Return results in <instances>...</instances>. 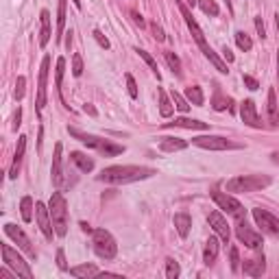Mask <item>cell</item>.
<instances>
[{"label": "cell", "instance_id": "1", "mask_svg": "<svg viewBox=\"0 0 279 279\" xmlns=\"http://www.w3.org/2000/svg\"><path fill=\"white\" fill-rule=\"evenodd\" d=\"M153 175H157V172L146 166H109L98 175V181L112 183V186H124V183L149 179Z\"/></svg>", "mask_w": 279, "mask_h": 279}, {"label": "cell", "instance_id": "2", "mask_svg": "<svg viewBox=\"0 0 279 279\" xmlns=\"http://www.w3.org/2000/svg\"><path fill=\"white\" fill-rule=\"evenodd\" d=\"M68 133L75 135L79 142H83L85 146H90V149H96V151L102 153L105 157H114V155H120V153H124V146L114 144V142H109V140H102V137H98V135L83 133V131H79V129H75V127H68Z\"/></svg>", "mask_w": 279, "mask_h": 279}, {"label": "cell", "instance_id": "3", "mask_svg": "<svg viewBox=\"0 0 279 279\" xmlns=\"http://www.w3.org/2000/svg\"><path fill=\"white\" fill-rule=\"evenodd\" d=\"M48 212H50V218H53L55 233L59 238H63L68 233V205H65V199L61 192H53L50 203H48Z\"/></svg>", "mask_w": 279, "mask_h": 279}, {"label": "cell", "instance_id": "4", "mask_svg": "<svg viewBox=\"0 0 279 279\" xmlns=\"http://www.w3.org/2000/svg\"><path fill=\"white\" fill-rule=\"evenodd\" d=\"M270 186L268 175H242V177H233L227 181V190L229 192H258Z\"/></svg>", "mask_w": 279, "mask_h": 279}, {"label": "cell", "instance_id": "5", "mask_svg": "<svg viewBox=\"0 0 279 279\" xmlns=\"http://www.w3.org/2000/svg\"><path fill=\"white\" fill-rule=\"evenodd\" d=\"M92 247H94V253H96L100 260H114L116 253H118V245H116L114 236L107 229L92 231Z\"/></svg>", "mask_w": 279, "mask_h": 279}, {"label": "cell", "instance_id": "6", "mask_svg": "<svg viewBox=\"0 0 279 279\" xmlns=\"http://www.w3.org/2000/svg\"><path fill=\"white\" fill-rule=\"evenodd\" d=\"M3 260L5 264L9 266L11 270H16V275L18 277H24V279H33V270L31 266H28V262H24V258L16 251V249H11L9 245H3Z\"/></svg>", "mask_w": 279, "mask_h": 279}, {"label": "cell", "instance_id": "7", "mask_svg": "<svg viewBox=\"0 0 279 279\" xmlns=\"http://www.w3.org/2000/svg\"><path fill=\"white\" fill-rule=\"evenodd\" d=\"M212 199H214V203L218 205L220 210H225L227 214H229L231 218H236L238 223L247 216V210L242 207V203L238 199H233L231 194H225V192H218V190H214V192H212Z\"/></svg>", "mask_w": 279, "mask_h": 279}, {"label": "cell", "instance_id": "8", "mask_svg": "<svg viewBox=\"0 0 279 279\" xmlns=\"http://www.w3.org/2000/svg\"><path fill=\"white\" fill-rule=\"evenodd\" d=\"M192 144L205 151H227V149H238V144H233L231 140L223 135H199L192 137Z\"/></svg>", "mask_w": 279, "mask_h": 279}, {"label": "cell", "instance_id": "9", "mask_svg": "<svg viewBox=\"0 0 279 279\" xmlns=\"http://www.w3.org/2000/svg\"><path fill=\"white\" fill-rule=\"evenodd\" d=\"M48 70H50V57L46 55L40 65V81H38V100H35V112L42 116V109L46 105V85H48Z\"/></svg>", "mask_w": 279, "mask_h": 279}, {"label": "cell", "instance_id": "10", "mask_svg": "<svg viewBox=\"0 0 279 279\" xmlns=\"http://www.w3.org/2000/svg\"><path fill=\"white\" fill-rule=\"evenodd\" d=\"M253 220L258 223V227H262V231L270 233V236H279V218L273 216L270 212L255 207L253 210Z\"/></svg>", "mask_w": 279, "mask_h": 279}, {"label": "cell", "instance_id": "11", "mask_svg": "<svg viewBox=\"0 0 279 279\" xmlns=\"http://www.w3.org/2000/svg\"><path fill=\"white\" fill-rule=\"evenodd\" d=\"M236 236H238V240L242 242L245 247H249V249H260L262 245H264V238H262V233H258V231H253L251 227H249L247 223H238V227H236Z\"/></svg>", "mask_w": 279, "mask_h": 279}, {"label": "cell", "instance_id": "12", "mask_svg": "<svg viewBox=\"0 0 279 279\" xmlns=\"http://www.w3.org/2000/svg\"><path fill=\"white\" fill-rule=\"evenodd\" d=\"M35 220H38L42 233L46 236V240H53V233H55V227H53V218H50V212L44 203H35Z\"/></svg>", "mask_w": 279, "mask_h": 279}, {"label": "cell", "instance_id": "13", "mask_svg": "<svg viewBox=\"0 0 279 279\" xmlns=\"http://www.w3.org/2000/svg\"><path fill=\"white\" fill-rule=\"evenodd\" d=\"M5 233L9 236L13 242H18V247L22 249V251H26L31 258H35V251H33V247H31V240H28V236L24 231L20 229V227H16L13 223H7L5 225Z\"/></svg>", "mask_w": 279, "mask_h": 279}, {"label": "cell", "instance_id": "14", "mask_svg": "<svg viewBox=\"0 0 279 279\" xmlns=\"http://www.w3.org/2000/svg\"><path fill=\"white\" fill-rule=\"evenodd\" d=\"M207 223L210 227L216 231V236L225 242V245H229V238H231V231H229V225H227L225 216L220 214V212H212V214L207 216Z\"/></svg>", "mask_w": 279, "mask_h": 279}, {"label": "cell", "instance_id": "15", "mask_svg": "<svg viewBox=\"0 0 279 279\" xmlns=\"http://www.w3.org/2000/svg\"><path fill=\"white\" fill-rule=\"evenodd\" d=\"M240 118L247 127H253V129H260L262 122H260V116H258V109H255V102L251 98H247L245 102L240 105Z\"/></svg>", "mask_w": 279, "mask_h": 279}, {"label": "cell", "instance_id": "16", "mask_svg": "<svg viewBox=\"0 0 279 279\" xmlns=\"http://www.w3.org/2000/svg\"><path fill=\"white\" fill-rule=\"evenodd\" d=\"M26 135H20L18 137V146H16V153H13V161H11V168H9V179H16L18 172H20V164L24 159V151H26Z\"/></svg>", "mask_w": 279, "mask_h": 279}, {"label": "cell", "instance_id": "17", "mask_svg": "<svg viewBox=\"0 0 279 279\" xmlns=\"http://www.w3.org/2000/svg\"><path fill=\"white\" fill-rule=\"evenodd\" d=\"M61 151H63V146H61V144H55L53 168H50V172H53V186H55V188H61V181H63V168H61Z\"/></svg>", "mask_w": 279, "mask_h": 279}, {"label": "cell", "instance_id": "18", "mask_svg": "<svg viewBox=\"0 0 279 279\" xmlns=\"http://www.w3.org/2000/svg\"><path fill=\"white\" fill-rule=\"evenodd\" d=\"M242 270H245V275H249V277H262L264 270H266L264 255H258V258H253V260H247L245 264H242Z\"/></svg>", "mask_w": 279, "mask_h": 279}, {"label": "cell", "instance_id": "19", "mask_svg": "<svg viewBox=\"0 0 279 279\" xmlns=\"http://www.w3.org/2000/svg\"><path fill=\"white\" fill-rule=\"evenodd\" d=\"M164 127H179V129H196V131H207L210 124L207 122H201V120H194V118H175L172 122H166Z\"/></svg>", "mask_w": 279, "mask_h": 279}, {"label": "cell", "instance_id": "20", "mask_svg": "<svg viewBox=\"0 0 279 279\" xmlns=\"http://www.w3.org/2000/svg\"><path fill=\"white\" fill-rule=\"evenodd\" d=\"M220 238H216V236H212L207 242H205V249H203V262L207 264V266H212V264L216 262V258H218V247H220V242H218Z\"/></svg>", "mask_w": 279, "mask_h": 279}, {"label": "cell", "instance_id": "21", "mask_svg": "<svg viewBox=\"0 0 279 279\" xmlns=\"http://www.w3.org/2000/svg\"><path fill=\"white\" fill-rule=\"evenodd\" d=\"M172 223H175V229H177V233H179L181 238H188V236H190V229H192V218H190L186 212H181V214H175Z\"/></svg>", "mask_w": 279, "mask_h": 279}, {"label": "cell", "instance_id": "22", "mask_svg": "<svg viewBox=\"0 0 279 279\" xmlns=\"http://www.w3.org/2000/svg\"><path fill=\"white\" fill-rule=\"evenodd\" d=\"M70 159H72V164H75L81 172H92L94 170V159L87 157L85 153L75 151V153H70Z\"/></svg>", "mask_w": 279, "mask_h": 279}, {"label": "cell", "instance_id": "23", "mask_svg": "<svg viewBox=\"0 0 279 279\" xmlns=\"http://www.w3.org/2000/svg\"><path fill=\"white\" fill-rule=\"evenodd\" d=\"M159 149L164 153H177V151L188 149V142L186 140H181V137H161Z\"/></svg>", "mask_w": 279, "mask_h": 279}, {"label": "cell", "instance_id": "24", "mask_svg": "<svg viewBox=\"0 0 279 279\" xmlns=\"http://www.w3.org/2000/svg\"><path fill=\"white\" fill-rule=\"evenodd\" d=\"M70 275L79 277V279H87V277H98L100 270L94 266V264H81V266H72L70 268Z\"/></svg>", "mask_w": 279, "mask_h": 279}, {"label": "cell", "instance_id": "25", "mask_svg": "<svg viewBox=\"0 0 279 279\" xmlns=\"http://www.w3.org/2000/svg\"><path fill=\"white\" fill-rule=\"evenodd\" d=\"M40 20H42V35H40V46L44 48L46 44L50 42V35H53V31H50V11L44 9L40 13Z\"/></svg>", "mask_w": 279, "mask_h": 279}, {"label": "cell", "instance_id": "26", "mask_svg": "<svg viewBox=\"0 0 279 279\" xmlns=\"http://www.w3.org/2000/svg\"><path fill=\"white\" fill-rule=\"evenodd\" d=\"M268 120H270V127L279 124V105H277V94L273 87L268 90Z\"/></svg>", "mask_w": 279, "mask_h": 279}, {"label": "cell", "instance_id": "27", "mask_svg": "<svg viewBox=\"0 0 279 279\" xmlns=\"http://www.w3.org/2000/svg\"><path fill=\"white\" fill-rule=\"evenodd\" d=\"M65 3L68 0H59V9H57V35H55V40L57 42H61L63 38V26H65Z\"/></svg>", "mask_w": 279, "mask_h": 279}, {"label": "cell", "instance_id": "28", "mask_svg": "<svg viewBox=\"0 0 279 279\" xmlns=\"http://www.w3.org/2000/svg\"><path fill=\"white\" fill-rule=\"evenodd\" d=\"M157 96H159V114L164 116V118H170V116H172V109H175V107H172V100L166 96V92L161 90V87L157 90Z\"/></svg>", "mask_w": 279, "mask_h": 279}, {"label": "cell", "instance_id": "29", "mask_svg": "<svg viewBox=\"0 0 279 279\" xmlns=\"http://www.w3.org/2000/svg\"><path fill=\"white\" fill-rule=\"evenodd\" d=\"M186 98L190 100V105H203L205 96H203V90L199 85H190L186 87Z\"/></svg>", "mask_w": 279, "mask_h": 279}, {"label": "cell", "instance_id": "30", "mask_svg": "<svg viewBox=\"0 0 279 279\" xmlns=\"http://www.w3.org/2000/svg\"><path fill=\"white\" fill-rule=\"evenodd\" d=\"M33 199L31 196H24V199L20 201V214H22V220H24V223H31L33 220Z\"/></svg>", "mask_w": 279, "mask_h": 279}, {"label": "cell", "instance_id": "31", "mask_svg": "<svg viewBox=\"0 0 279 279\" xmlns=\"http://www.w3.org/2000/svg\"><path fill=\"white\" fill-rule=\"evenodd\" d=\"M164 59H166V63H168V68L172 70L175 77H181V75H183V72H181V61H179V57L175 55V53L166 50V53H164Z\"/></svg>", "mask_w": 279, "mask_h": 279}, {"label": "cell", "instance_id": "32", "mask_svg": "<svg viewBox=\"0 0 279 279\" xmlns=\"http://www.w3.org/2000/svg\"><path fill=\"white\" fill-rule=\"evenodd\" d=\"M212 107L216 109V112H225V109H229V112H233V100L223 96V94H216L214 100H212Z\"/></svg>", "mask_w": 279, "mask_h": 279}, {"label": "cell", "instance_id": "33", "mask_svg": "<svg viewBox=\"0 0 279 279\" xmlns=\"http://www.w3.org/2000/svg\"><path fill=\"white\" fill-rule=\"evenodd\" d=\"M63 75H65V59L59 57V59H57V70H55V87H57V92H61Z\"/></svg>", "mask_w": 279, "mask_h": 279}, {"label": "cell", "instance_id": "34", "mask_svg": "<svg viewBox=\"0 0 279 279\" xmlns=\"http://www.w3.org/2000/svg\"><path fill=\"white\" fill-rule=\"evenodd\" d=\"M199 7H201V11L205 13V16H212V18L218 16V11H220L214 0H199Z\"/></svg>", "mask_w": 279, "mask_h": 279}, {"label": "cell", "instance_id": "35", "mask_svg": "<svg viewBox=\"0 0 279 279\" xmlns=\"http://www.w3.org/2000/svg\"><path fill=\"white\" fill-rule=\"evenodd\" d=\"M170 96H172V102H175V107H177L179 112H183V114L190 112V100H188V98H183L181 94H179V92H175V90L170 92Z\"/></svg>", "mask_w": 279, "mask_h": 279}, {"label": "cell", "instance_id": "36", "mask_svg": "<svg viewBox=\"0 0 279 279\" xmlns=\"http://www.w3.org/2000/svg\"><path fill=\"white\" fill-rule=\"evenodd\" d=\"M236 44H238L240 50H251V48H253V40L249 38L245 31H238V33H236Z\"/></svg>", "mask_w": 279, "mask_h": 279}, {"label": "cell", "instance_id": "37", "mask_svg": "<svg viewBox=\"0 0 279 279\" xmlns=\"http://www.w3.org/2000/svg\"><path fill=\"white\" fill-rule=\"evenodd\" d=\"M135 53H137L140 57H142V59L146 61V65H149V68L153 70V75H155V77L159 79V70H157V63H155V59H153V57H151L149 53H146V50H142V48H135Z\"/></svg>", "mask_w": 279, "mask_h": 279}, {"label": "cell", "instance_id": "38", "mask_svg": "<svg viewBox=\"0 0 279 279\" xmlns=\"http://www.w3.org/2000/svg\"><path fill=\"white\" fill-rule=\"evenodd\" d=\"M179 273H181L179 264L175 262V260H166V277H168V279H177Z\"/></svg>", "mask_w": 279, "mask_h": 279}, {"label": "cell", "instance_id": "39", "mask_svg": "<svg viewBox=\"0 0 279 279\" xmlns=\"http://www.w3.org/2000/svg\"><path fill=\"white\" fill-rule=\"evenodd\" d=\"M72 75H75V77L83 75V57H81L79 53L72 55Z\"/></svg>", "mask_w": 279, "mask_h": 279}, {"label": "cell", "instance_id": "40", "mask_svg": "<svg viewBox=\"0 0 279 279\" xmlns=\"http://www.w3.org/2000/svg\"><path fill=\"white\" fill-rule=\"evenodd\" d=\"M24 92H26V79H24V77H18V81H16V92H13L16 100L24 98Z\"/></svg>", "mask_w": 279, "mask_h": 279}, {"label": "cell", "instance_id": "41", "mask_svg": "<svg viewBox=\"0 0 279 279\" xmlns=\"http://www.w3.org/2000/svg\"><path fill=\"white\" fill-rule=\"evenodd\" d=\"M124 79H127V87H129V96L131 98H137V83H135V79L131 77V75H124Z\"/></svg>", "mask_w": 279, "mask_h": 279}, {"label": "cell", "instance_id": "42", "mask_svg": "<svg viewBox=\"0 0 279 279\" xmlns=\"http://www.w3.org/2000/svg\"><path fill=\"white\" fill-rule=\"evenodd\" d=\"M151 31H153V38H155L157 42H164L166 35H164V28H161L157 22H151Z\"/></svg>", "mask_w": 279, "mask_h": 279}, {"label": "cell", "instance_id": "43", "mask_svg": "<svg viewBox=\"0 0 279 279\" xmlns=\"http://www.w3.org/2000/svg\"><path fill=\"white\" fill-rule=\"evenodd\" d=\"M92 35H94V40H96V42L100 44V48H105V50H109V40H107V38H105V35H102V33L98 31V28H96V31H94Z\"/></svg>", "mask_w": 279, "mask_h": 279}, {"label": "cell", "instance_id": "44", "mask_svg": "<svg viewBox=\"0 0 279 279\" xmlns=\"http://www.w3.org/2000/svg\"><path fill=\"white\" fill-rule=\"evenodd\" d=\"M229 255H231V268H233V270H238V268H240V255H238V249H236V247H231Z\"/></svg>", "mask_w": 279, "mask_h": 279}, {"label": "cell", "instance_id": "45", "mask_svg": "<svg viewBox=\"0 0 279 279\" xmlns=\"http://www.w3.org/2000/svg\"><path fill=\"white\" fill-rule=\"evenodd\" d=\"M242 81H245V85H247L251 92H255V90H258V87H260V83H258V81H255L253 77H249V75H245V77H242Z\"/></svg>", "mask_w": 279, "mask_h": 279}, {"label": "cell", "instance_id": "46", "mask_svg": "<svg viewBox=\"0 0 279 279\" xmlns=\"http://www.w3.org/2000/svg\"><path fill=\"white\" fill-rule=\"evenodd\" d=\"M57 266H59L61 270H68V262H65V253H63V249H59V251H57Z\"/></svg>", "mask_w": 279, "mask_h": 279}, {"label": "cell", "instance_id": "47", "mask_svg": "<svg viewBox=\"0 0 279 279\" xmlns=\"http://www.w3.org/2000/svg\"><path fill=\"white\" fill-rule=\"evenodd\" d=\"M255 28H258V35H260L262 40L266 38V28H264V22H262V18H260V16L255 18Z\"/></svg>", "mask_w": 279, "mask_h": 279}, {"label": "cell", "instance_id": "48", "mask_svg": "<svg viewBox=\"0 0 279 279\" xmlns=\"http://www.w3.org/2000/svg\"><path fill=\"white\" fill-rule=\"evenodd\" d=\"M22 124V109L18 107V112H16V116H13V124H11V129L13 131H18V127Z\"/></svg>", "mask_w": 279, "mask_h": 279}, {"label": "cell", "instance_id": "49", "mask_svg": "<svg viewBox=\"0 0 279 279\" xmlns=\"http://www.w3.org/2000/svg\"><path fill=\"white\" fill-rule=\"evenodd\" d=\"M223 57H225V61H227V63H231L233 59H236V57H233V53H231V50L227 48V46L223 48Z\"/></svg>", "mask_w": 279, "mask_h": 279}, {"label": "cell", "instance_id": "50", "mask_svg": "<svg viewBox=\"0 0 279 279\" xmlns=\"http://www.w3.org/2000/svg\"><path fill=\"white\" fill-rule=\"evenodd\" d=\"M131 18H133V22H135V24H140V26H144V18H142V16H140V13H137V11H131Z\"/></svg>", "mask_w": 279, "mask_h": 279}, {"label": "cell", "instance_id": "51", "mask_svg": "<svg viewBox=\"0 0 279 279\" xmlns=\"http://www.w3.org/2000/svg\"><path fill=\"white\" fill-rule=\"evenodd\" d=\"M70 46H72V31H68V33H65V48L70 50Z\"/></svg>", "mask_w": 279, "mask_h": 279}, {"label": "cell", "instance_id": "52", "mask_svg": "<svg viewBox=\"0 0 279 279\" xmlns=\"http://www.w3.org/2000/svg\"><path fill=\"white\" fill-rule=\"evenodd\" d=\"M83 109H85V114H90V116H96V109H94L92 105H85Z\"/></svg>", "mask_w": 279, "mask_h": 279}, {"label": "cell", "instance_id": "53", "mask_svg": "<svg viewBox=\"0 0 279 279\" xmlns=\"http://www.w3.org/2000/svg\"><path fill=\"white\" fill-rule=\"evenodd\" d=\"M81 229H83V231H87V233H92V231H94V229H92V227L87 225V223H81Z\"/></svg>", "mask_w": 279, "mask_h": 279}, {"label": "cell", "instance_id": "54", "mask_svg": "<svg viewBox=\"0 0 279 279\" xmlns=\"http://www.w3.org/2000/svg\"><path fill=\"white\" fill-rule=\"evenodd\" d=\"M270 157H273V164H277V166H279V151H275Z\"/></svg>", "mask_w": 279, "mask_h": 279}, {"label": "cell", "instance_id": "55", "mask_svg": "<svg viewBox=\"0 0 279 279\" xmlns=\"http://www.w3.org/2000/svg\"><path fill=\"white\" fill-rule=\"evenodd\" d=\"M186 5L188 7H194V5H199V0H186Z\"/></svg>", "mask_w": 279, "mask_h": 279}, {"label": "cell", "instance_id": "56", "mask_svg": "<svg viewBox=\"0 0 279 279\" xmlns=\"http://www.w3.org/2000/svg\"><path fill=\"white\" fill-rule=\"evenodd\" d=\"M72 3H75V7H77V9H81V0H72Z\"/></svg>", "mask_w": 279, "mask_h": 279}, {"label": "cell", "instance_id": "57", "mask_svg": "<svg viewBox=\"0 0 279 279\" xmlns=\"http://www.w3.org/2000/svg\"><path fill=\"white\" fill-rule=\"evenodd\" d=\"M277 77H279V50H277Z\"/></svg>", "mask_w": 279, "mask_h": 279}]
</instances>
